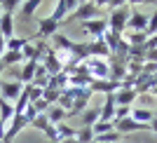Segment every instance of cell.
<instances>
[{
  "instance_id": "19",
  "label": "cell",
  "mask_w": 157,
  "mask_h": 143,
  "mask_svg": "<svg viewBox=\"0 0 157 143\" xmlns=\"http://www.w3.org/2000/svg\"><path fill=\"white\" fill-rule=\"evenodd\" d=\"M0 61H2L5 68H14V66L21 64V61L26 64V59H24V54H21V52H5V56L0 59Z\"/></svg>"
},
{
  "instance_id": "9",
  "label": "cell",
  "mask_w": 157,
  "mask_h": 143,
  "mask_svg": "<svg viewBox=\"0 0 157 143\" xmlns=\"http://www.w3.org/2000/svg\"><path fill=\"white\" fill-rule=\"evenodd\" d=\"M145 26H148V14L145 12H138L131 7V14L127 19V31L131 33H145Z\"/></svg>"
},
{
  "instance_id": "2",
  "label": "cell",
  "mask_w": 157,
  "mask_h": 143,
  "mask_svg": "<svg viewBox=\"0 0 157 143\" xmlns=\"http://www.w3.org/2000/svg\"><path fill=\"white\" fill-rule=\"evenodd\" d=\"M87 71L92 75V80H110V66L108 59H87Z\"/></svg>"
},
{
  "instance_id": "27",
  "label": "cell",
  "mask_w": 157,
  "mask_h": 143,
  "mask_svg": "<svg viewBox=\"0 0 157 143\" xmlns=\"http://www.w3.org/2000/svg\"><path fill=\"white\" fill-rule=\"evenodd\" d=\"M113 129H115V124H113V122H101V120H98V122H96V124L92 127L94 136H101V134H108V131H113Z\"/></svg>"
},
{
  "instance_id": "11",
  "label": "cell",
  "mask_w": 157,
  "mask_h": 143,
  "mask_svg": "<svg viewBox=\"0 0 157 143\" xmlns=\"http://www.w3.org/2000/svg\"><path fill=\"white\" fill-rule=\"evenodd\" d=\"M101 120V106H89L82 115H80V127H94V124Z\"/></svg>"
},
{
  "instance_id": "30",
  "label": "cell",
  "mask_w": 157,
  "mask_h": 143,
  "mask_svg": "<svg viewBox=\"0 0 157 143\" xmlns=\"http://www.w3.org/2000/svg\"><path fill=\"white\" fill-rule=\"evenodd\" d=\"M5 131H7V124H2V122H0V143L5 141Z\"/></svg>"
},
{
  "instance_id": "26",
  "label": "cell",
  "mask_w": 157,
  "mask_h": 143,
  "mask_svg": "<svg viewBox=\"0 0 157 143\" xmlns=\"http://www.w3.org/2000/svg\"><path fill=\"white\" fill-rule=\"evenodd\" d=\"M19 7H21L19 0H2V2H0V12L2 14H12L14 17V10H19Z\"/></svg>"
},
{
  "instance_id": "23",
  "label": "cell",
  "mask_w": 157,
  "mask_h": 143,
  "mask_svg": "<svg viewBox=\"0 0 157 143\" xmlns=\"http://www.w3.org/2000/svg\"><path fill=\"white\" fill-rule=\"evenodd\" d=\"M94 141H98V143H120V141H122V134H117V131L113 129V131H108V134L94 136Z\"/></svg>"
},
{
  "instance_id": "16",
  "label": "cell",
  "mask_w": 157,
  "mask_h": 143,
  "mask_svg": "<svg viewBox=\"0 0 157 143\" xmlns=\"http://www.w3.org/2000/svg\"><path fill=\"white\" fill-rule=\"evenodd\" d=\"M47 120H49V124H63L66 120H68V113L63 110V108H59V106H49V110L45 113Z\"/></svg>"
},
{
  "instance_id": "10",
  "label": "cell",
  "mask_w": 157,
  "mask_h": 143,
  "mask_svg": "<svg viewBox=\"0 0 157 143\" xmlns=\"http://www.w3.org/2000/svg\"><path fill=\"white\" fill-rule=\"evenodd\" d=\"M89 89H92V94H94V91H103V94H115V91L122 89V82H115V80H94Z\"/></svg>"
},
{
  "instance_id": "33",
  "label": "cell",
  "mask_w": 157,
  "mask_h": 143,
  "mask_svg": "<svg viewBox=\"0 0 157 143\" xmlns=\"http://www.w3.org/2000/svg\"><path fill=\"white\" fill-rule=\"evenodd\" d=\"M152 94H155V96H157V87H152Z\"/></svg>"
},
{
  "instance_id": "4",
  "label": "cell",
  "mask_w": 157,
  "mask_h": 143,
  "mask_svg": "<svg viewBox=\"0 0 157 143\" xmlns=\"http://www.w3.org/2000/svg\"><path fill=\"white\" fill-rule=\"evenodd\" d=\"M21 91H24V85H21L19 80H0V96L5 99V101H17L21 96Z\"/></svg>"
},
{
  "instance_id": "29",
  "label": "cell",
  "mask_w": 157,
  "mask_h": 143,
  "mask_svg": "<svg viewBox=\"0 0 157 143\" xmlns=\"http://www.w3.org/2000/svg\"><path fill=\"white\" fill-rule=\"evenodd\" d=\"M5 52H7V40L2 38V35H0V59L5 56Z\"/></svg>"
},
{
  "instance_id": "14",
  "label": "cell",
  "mask_w": 157,
  "mask_h": 143,
  "mask_svg": "<svg viewBox=\"0 0 157 143\" xmlns=\"http://www.w3.org/2000/svg\"><path fill=\"white\" fill-rule=\"evenodd\" d=\"M38 66L40 64H35V61H26V64H24V68L19 71V82H21V85H31V82H33Z\"/></svg>"
},
{
  "instance_id": "1",
  "label": "cell",
  "mask_w": 157,
  "mask_h": 143,
  "mask_svg": "<svg viewBox=\"0 0 157 143\" xmlns=\"http://www.w3.org/2000/svg\"><path fill=\"white\" fill-rule=\"evenodd\" d=\"M131 14V5H122L117 10H110V17H108V31L115 33V35H124L127 31V19Z\"/></svg>"
},
{
  "instance_id": "31",
  "label": "cell",
  "mask_w": 157,
  "mask_h": 143,
  "mask_svg": "<svg viewBox=\"0 0 157 143\" xmlns=\"http://www.w3.org/2000/svg\"><path fill=\"white\" fill-rule=\"evenodd\" d=\"M5 71H7V68L2 66V61H0V78H2V73H5Z\"/></svg>"
},
{
  "instance_id": "12",
  "label": "cell",
  "mask_w": 157,
  "mask_h": 143,
  "mask_svg": "<svg viewBox=\"0 0 157 143\" xmlns=\"http://www.w3.org/2000/svg\"><path fill=\"white\" fill-rule=\"evenodd\" d=\"M136 99H138L136 89H120L117 94H115V103H117L120 108H129V106L136 103Z\"/></svg>"
},
{
  "instance_id": "5",
  "label": "cell",
  "mask_w": 157,
  "mask_h": 143,
  "mask_svg": "<svg viewBox=\"0 0 157 143\" xmlns=\"http://www.w3.org/2000/svg\"><path fill=\"white\" fill-rule=\"evenodd\" d=\"M42 66H45V71H47L49 78H54V75H59V73L63 71V64H61V59H59V52H56L54 47H49V49L45 52Z\"/></svg>"
},
{
  "instance_id": "7",
  "label": "cell",
  "mask_w": 157,
  "mask_h": 143,
  "mask_svg": "<svg viewBox=\"0 0 157 143\" xmlns=\"http://www.w3.org/2000/svg\"><path fill=\"white\" fill-rule=\"evenodd\" d=\"M35 24H38V40H45V42H47V38H54V35L59 33V26H61V24H56L52 17L35 19Z\"/></svg>"
},
{
  "instance_id": "28",
  "label": "cell",
  "mask_w": 157,
  "mask_h": 143,
  "mask_svg": "<svg viewBox=\"0 0 157 143\" xmlns=\"http://www.w3.org/2000/svg\"><path fill=\"white\" fill-rule=\"evenodd\" d=\"M131 108H120L117 106V110H115V122H120V120H124V117H129Z\"/></svg>"
},
{
  "instance_id": "22",
  "label": "cell",
  "mask_w": 157,
  "mask_h": 143,
  "mask_svg": "<svg viewBox=\"0 0 157 143\" xmlns=\"http://www.w3.org/2000/svg\"><path fill=\"white\" fill-rule=\"evenodd\" d=\"M38 7H40V0H26V2H21L19 10H21V14H24V17H28V19H31Z\"/></svg>"
},
{
  "instance_id": "6",
  "label": "cell",
  "mask_w": 157,
  "mask_h": 143,
  "mask_svg": "<svg viewBox=\"0 0 157 143\" xmlns=\"http://www.w3.org/2000/svg\"><path fill=\"white\" fill-rule=\"evenodd\" d=\"M96 12H98V7H96V2H80L78 5V10L68 17L71 21H92V19H96Z\"/></svg>"
},
{
  "instance_id": "13",
  "label": "cell",
  "mask_w": 157,
  "mask_h": 143,
  "mask_svg": "<svg viewBox=\"0 0 157 143\" xmlns=\"http://www.w3.org/2000/svg\"><path fill=\"white\" fill-rule=\"evenodd\" d=\"M14 33H17L14 17L12 14H0V35L5 40H10V38H14Z\"/></svg>"
},
{
  "instance_id": "25",
  "label": "cell",
  "mask_w": 157,
  "mask_h": 143,
  "mask_svg": "<svg viewBox=\"0 0 157 143\" xmlns=\"http://www.w3.org/2000/svg\"><path fill=\"white\" fill-rule=\"evenodd\" d=\"M157 35V10L152 14H148V26H145V38Z\"/></svg>"
},
{
  "instance_id": "24",
  "label": "cell",
  "mask_w": 157,
  "mask_h": 143,
  "mask_svg": "<svg viewBox=\"0 0 157 143\" xmlns=\"http://www.w3.org/2000/svg\"><path fill=\"white\" fill-rule=\"evenodd\" d=\"M75 141H78V143H92V141H94V131H92V127H80V129H78V136H75Z\"/></svg>"
},
{
  "instance_id": "18",
  "label": "cell",
  "mask_w": 157,
  "mask_h": 143,
  "mask_svg": "<svg viewBox=\"0 0 157 143\" xmlns=\"http://www.w3.org/2000/svg\"><path fill=\"white\" fill-rule=\"evenodd\" d=\"M12 117H14V106L0 96V122H2V124H10Z\"/></svg>"
},
{
  "instance_id": "3",
  "label": "cell",
  "mask_w": 157,
  "mask_h": 143,
  "mask_svg": "<svg viewBox=\"0 0 157 143\" xmlns=\"http://www.w3.org/2000/svg\"><path fill=\"white\" fill-rule=\"evenodd\" d=\"M26 127H31V122H28V117H26V115H14L12 120H10V124H7L5 141H2V143H12L14 138L21 134V131L26 129Z\"/></svg>"
},
{
  "instance_id": "21",
  "label": "cell",
  "mask_w": 157,
  "mask_h": 143,
  "mask_svg": "<svg viewBox=\"0 0 157 143\" xmlns=\"http://www.w3.org/2000/svg\"><path fill=\"white\" fill-rule=\"evenodd\" d=\"M31 127H35V129H40L42 134H47V131L52 129V124H49V120H47V115H38L31 120Z\"/></svg>"
},
{
  "instance_id": "8",
  "label": "cell",
  "mask_w": 157,
  "mask_h": 143,
  "mask_svg": "<svg viewBox=\"0 0 157 143\" xmlns=\"http://www.w3.org/2000/svg\"><path fill=\"white\" fill-rule=\"evenodd\" d=\"M82 31H85L87 35H92L94 40H103V35L108 33V21H105V19L85 21V24H82Z\"/></svg>"
},
{
  "instance_id": "34",
  "label": "cell",
  "mask_w": 157,
  "mask_h": 143,
  "mask_svg": "<svg viewBox=\"0 0 157 143\" xmlns=\"http://www.w3.org/2000/svg\"><path fill=\"white\" fill-rule=\"evenodd\" d=\"M0 14H2V12H0Z\"/></svg>"
},
{
  "instance_id": "17",
  "label": "cell",
  "mask_w": 157,
  "mask_h": 143,
  "mask_svg": "<svg viewBox=\"0 0 157 143\" xmlns=\"http://www.w3.org/2000/svg\"><path fill=\"white\" fill-rule=\"evenodd\" d=\"M49 17H52L56 24H61L63 19H68V17H71V12H68V5H66V0H59V2L54 5V12L49 14Z\"/></svg>"
},
{
  "instance_id": "35",
  "label": "cell",
  "mask_w": 157,
  "mask_h": 143,
  "mask_svg": "<svg viewBox=\"0 0 157 143\" xmlns=\"http://www.w3.org/2000/svg\"><path fill=\"white\" fill-rule=\"evenodd\" d=\"M155 117H157V115H155Z\"/></svg>"
},
{
  "instance_id": "20",
  "label": "cell",
  "mask_w": 157,
  "mask_h": 143,
  "mask_svg": "<svg viewBox=\"0 0 157 143\" xmlns=\"http://www.w3.org/2000/svg\"><path fill=\"white\" fill-rule=\"evenodd\" d=\"M28 103H31V101H28V94H26V89H24V91H21V96L14 101V115H24L26 108H28Z\"/></svg>"
},
{
  "instance_id": "32",
  "label": "cell",
  "mask_w": 157,
  "mask_h": 143,
  "mask_svg": "<svg viewBox=\"0 0 157 143\" xmlns=\"http://www.w3.org/2000/svg\"><path fill=\"white\" fill-rule=\"evenodd\" d=\"M63 143H78V141H75V138H68V141H63Z\"/></svg>"
},
{
  "instance_id": "15",
  "label": "cell",
  "mask_w": 157,
  "mask_h": 143,
  "mask_svg": "<svg viewBox=\"0 0 157 143\" xmlns=\"http://www.w3.org/2000/svg\"><path fill=\"white\" fill-rule=\"evenodd\" d=\"M129 117L136 120V122H141V124H150L152 120H155V113H152L150 108H131Z\"/></svg>"
}]
</instances>
